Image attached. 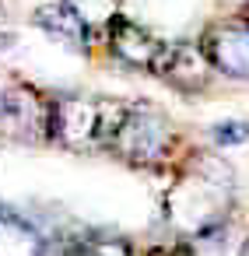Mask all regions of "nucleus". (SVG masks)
Returning <instances> with one entry per match:
<instances>
[{
    "label": "nucleus",
    "mask_w": 249,
    "mask_h": 256,
    "mask_svg": "<svg viewBox=\"0 0 249 256\" xmlns=\"http://www.w3.org/2000/svg\"><path fill=\"white\" fill-rule=\"evenodd\" d=\"M46 235L22 214L0 210V256H46Z\"/></svg>",
    "instance_id": "obj_10"
},
{
    "label": "nucleus",
    "mask_w": 249,
    "mask_h": 256,
    "mask_svg": "<svg viewBox=\"0 0 249 256\" xmlns=\"http://www.w3.org/2000/svg\"><path fill=\"white\" fill-rule=\"evenodd\" d=\"M0 106H4V84H0Z\"/></svg>",
    "instance_id": "obj_13"
},
{
    "label": "nucleus",
    "mask_w": 249,
    "mask_h": 256,
    "mask_svg": "<svg viewBox=\"0 0 249 256\" xmlns=\"http://www.w3.org/2000/svg\"><path fill=\"white\" fill-rule=\"evenodd\" d=\"M106 42H109V53H112L120 64L137 67V70H151V64L158 60L165 39H158L151 28H144V25H137V22H130V18L120 14V18L106 28Z\"/></svg>",
    "instance_id": "obj_7"
},
{
    "label": "nucleus",
    "mask_w": 249,
    "mask_h": 256,
    "mask_svg": "<svg viewBox=\"0 0 249 256\" xmlns=\"http://www.w3.org/2000/svg\"><path fill=\"white\" fill-rule=\"evenodd\" d=\"M232 165L210 151H196L182 162V172L165 196V214L182 235H196L232 218Z\"/></svg>",
    "instance_id": "obj_1"
},
{
    "label": "nucleus",
    "mask_w": 249,
    "mask_h": 256,
    "mask_svg": "<svg viewBox=\"0 0 249 256\" xmlns=\"http://www.w3.org/2000/svg\"><path fill=\"white\" fill-rule=\"evenodd\" d=\"M249 144V120H224L210 126V148L228 151V148H246Z\"/></svg>",
    "instance_id": "obj_12"
},
{
    "label": "nucleus",
    "mask_w": 249,
    "mask_h": 256,
    "mask_svg": "<svg viewBox=\"0 0 249 256\" xmlns=\"http://www.w3.org/2000/svg\"><path fill=\"white\" fill-rule=\"evenodd\" d=\"M123 102L112 98H95V95H56L50 98V140L88 151V148H106L109 134L120 120Z\"/></svg>",
    "instance_id": "obj_3"
},
{
    "label": "nucleus",
    "mask_w": 249,
    "mask_h": 256,
    "mask_svg": "<svg viewBox=\"0 0 249 256\" xmlns=\"http://www.w3.org/2000/svg\"><path fill=\"white\" fill-rule=\"evenodd\" d=\"M0 134L11 140H50V98L32 84L4 88Z\"/></svg>",
    "instance_id": "obj_6"
},
{
    "label": "nucleus",
    "mask_w": 249,
    "mask_h": 256,
    "mask_svg": "<svg viewBox=\"0 0 249 256\" xmlns=\"http://www.w3.org/2000/svg\"><path fill=\"white\" fill-rule=\"evenodd\" d=\"M32 22H36V28L39 32H46L50 39H56L60 46H67V50H88L92 46V28L64 4V0H50V4H42L36 14H32Z\"/></svg>",
    "instance_id": "obj_8"
},
{
    "label": "nucleus",
    "mask_w": 249,
    "mask_h": 256,
    "mask_svg": "<svg viewBox=\"0 0 249 256\" xmlns=\"http://www.w3.org/2000/svg\"><path fill=\"white\" fill-rule=\"evenodd\" d=\"M151 74L162 78L168 88L182 92V95H200L214 84V67L207 64L200 42L193 39H172V42H162V53L158 60L151 64Z\"/></svg>",
    "instance_id": "obj_5"
},
{
    "label": "nucleus",
    "mask_w": 249,
    "mask_h": 256,
    "mask_svg": "<svg viewBox=\"0 0 249 256\" xmlns=\"http://www.w3.org/2000/svg\"><path fill=\"white\" fill-rule=\"evenodd\" d=\"M179 256H246V232L228 218L182 238Z\"/></svg>",
    "instance_id": "obj_9"
},
{
    "label": "nucleus",
    "mask_w": 249,
    "mask_h": 256,
    "mask_svg": "<svg viewBox=\"0 0 249 256\" xmlns=\"http://www.w3.org/2000/svg\"><path fill=\"white\" fill-rule=\"evenodd\" d=\"M64 4H67L92 32H106V28L120 18V0H64Z\"/></svg>",
    "instance_id": "obj_11"
},
{
    "label": "nucleus",
    "mask_w": 249,
    "mask_h": 256,
    "mask_svg": "<svg viewBox=\"0 0 249 256\" xmlns=\"http://www.w3.org/2000/svg\"><path fill=\"white\" fill-rule=\"evenodd\" d=\"M200 50L214 74L249 84V18H221L200 32Z\"/></svg>",
    "instance_id": "obj_4"
},
{
    "label": "nucleus",
    "mask_w": 249,
    "mask_h": 256,
    "mask_svg": "<svg viewBox=\"0 0 249 256\" xmlns=\"http://www.w3.org/2000/svg\"><path fill=\"white\" fill-rule=\"evenodd\" d=\"M242 4H246V8H249V0H242Z\"/></svg>",
    "instance_id": "obj_14"
},
{
    "label": "nucleus",
    "mask_w": 249,
    "mask_h": 256,
    "mask_svg": "<svg viewBox=\"0 0 249 256\" xmlns=\"http://www.w3.org/2000/svg\"><path fill=\"white\" fill-rule=\"evenodd\" d=\"M179 148L172 120L154 106H126L120 109V120L109 134L106 151H112L120 162L134 168H158L165 165Z\"/></svg>",
    "instance_id": "obj_2"
}]
</instances>
